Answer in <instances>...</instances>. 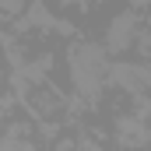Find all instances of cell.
<instances>
[{
    "mask_svg": "<svg viewBox=\"0 0 151 151\" xmlns=\"http://www.w3.org/2000/svg\"><path fill=\"white\" fill-rule=\"evenodd\" d=\"M106 70H109V60H106L102 46H91V42H74L70 46V77H74L77 91L95 95L102 88Z\"/></svg>",
    "mask_w": 151,
    "mask_h": 151,
    "instance_id": "cell-1",
    "label": "cell"
},
{
    "mask_svg": "<svg viewBox=\"0 0 151 151\" xmlns=\"http://www.w3.org/2000/svg\"><path fill=\"white\" fill-rule=\"evenodd\" d=\"M134 39H137V18H134L130 11L116 14L113 21H109V32H106V46H109L113 53H123V49L134 46Z\"/></svg>",
    "mask_w": 151,
    "mask_h": 151,
    "instance_id": "cell-2",
    "label": "cell"
},
{
    "mask_svg": "<svg viewBox=\"0 0 151 151\" xmlns=\"http://www.w3.org/2000/svg\"><path fill=\"white\" fill-rule=\"evenodd\" d=\"M106 77L113 81V84H119V88H127V91H137V88H144V70L141 67H130V63H113L109 70H106Z\"/></svg>",
    "mask_w": 151,
    "mask_h": 151,
    "instance_id": "cell-3",
    "label": "cell"
},
{
    "mask_svg": "<svg viewBox=\"0 0 151 151\" xmlns=\"http://www.w3.org/2000/svg\"><path fill=\"white\" fill-rule=\"evenodd\" d=\"M151 141V130L141 123V116H123L119 119V144H148Z\"/></svg>",
    "mask_w": 151,
    "mask_h": 151,
    "instance_id": "cell-4",
    "label": "cell"
},
{
    "mask_svg": "<svg viewBox=\"0 0 151 151\" xmlns=\"http://www.w3.org/2000/svg\"><path fill=\"white\" fill-rule=\"evenodd\" d=\"M0 151H32L28 141H21V127H14L4 141H0Z\"/></svg>",
    "mask_w": 151,
    "mask_h": 151,
    "instance_id": "cell-5",
    "label": "cell"
},
{
    "mask_svg": "<svg viewBox=\"0 0 151 151\" xmlns=\"http://www.w3.org/2000/svg\"><path fill=\"white\" fill-rule=\"evenodd\" d=\"M21 7H25V0H0V11L4 14H18Z\"/></svg>",
    "mask_w": 151,
    "mask_h": 151,
    "instance_id": "cell-6",
    "label": "cell"
},
{
    "mask_svg": "<svg viewBox=\"0 0 151 151\" xmlns=\"http://www.w3.org/2000/svg\"><path fill=\"white\" fill-rule=\"evenodd\" d=\"M56 151H74V144H70V141H60V148Z\"/></svg>",
    "mask_w": 151,
    "mask_h": 151,
    "instance_id": "cell-7",
    "label": "cell"
},
{
    "mask_svg": "<svg viewBox=\"0 0 151 151\" xmlns=\"http://www.w3.org/2000/svg\"><path fill=\"white\" fill-rule=\"evenodd\" d=\"M130 4H141V7H144V4H151V0H130Z\"/></svg>",
    "mask_w": 151,
    "mask_h": 151,
    "instance_id": "cell-8",
    "label": "cell"
}]
</instances>
